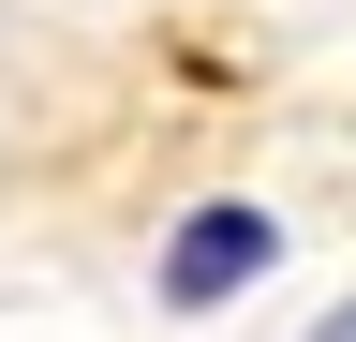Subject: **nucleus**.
Wrapping results in <instances>:
<instances>
[{
  "label": "nucleus",
  "mask_w": 356,
  "mask_h": 342,
  "mask_svg": "<svg viewBox=\"0 0 356 342\" xmlns=\"http://www.w3.org/2000/svg\"><path fill=\"white\" fill-rule=\"evenodd\" d=\"M267 268H282V208L267 194H193L178 238L149 253V313L208 327V313H238V297H267Z\"/></svg>",
  "instance_id": "obj_1"
},
{
  "label": "nucleus",
  "mask_w": 356,
  "mask_h": 342,
  "mask_svg": "<svg viewBox=\"0 0 356 342\" xmlns=\"http://www.w3.org/2000/svg\"><path fill=\"white\" fill-rule=\"evenodd\" d=\"M312 342H356V297H327V313H312Z\"/></svg>",
  "instance_id": "obj_2"
}]
</instances>
